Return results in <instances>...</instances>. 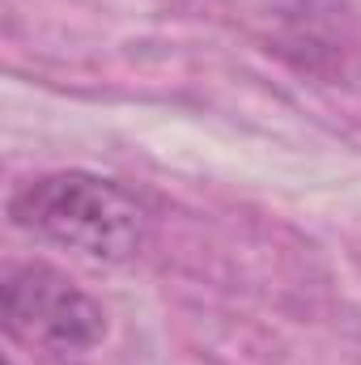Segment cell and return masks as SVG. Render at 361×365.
I'll return each mask as SVG.
<instances>
[{"label": "cell", "mask_w": 361, "mask_h": 365, "mask_svg": "<svg viewBox=\"0 0 361 365\" xmlns=\"http://www.w3.org/2000/svg\"><path fill=\"white\" fill-rule=\"evenodd\" d=\"M4 331L30 349L86 353L106 336V314L51 264H13L0 280Z\"/></svg>", "instance_id": "obj_2"}, {"label": "cell", "mask_w": 361, "mask_h": 365, "mask_svg": "<svg viewBox=\"0 0 361 365\" xmlns=\"http://www.w3.org/2000/svg\"><path fill=\"white\" fill-rule=\"evenodd\" d=\"M9 217L17 230L39 234L98 264H123L145 247L149 212L115 179L86 170H56L21 182L9 195Z\"/></svg>", "instance_id": "obj_1"}]
</instances>
